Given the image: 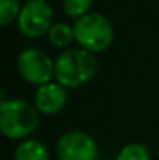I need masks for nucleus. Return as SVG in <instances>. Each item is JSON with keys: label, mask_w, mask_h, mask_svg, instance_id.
<instances>
[{"label": "nucleus", "mask_w": 159, "mask_h": 160, "mask_svg": "<svg viewBox=\"0 0 159 160\" xmlns=\"http://www.w3.org/2000/svg\"><path fill=\"white\" fill-rule=\"evenodd\" d=\"M59 160H97L98 146L95 140L84 132H67L56 145Z\"/></svg>", "instance_id": "423d86ee"}, {"label": "nucleus", "mask_w": 159, "mask_h": 160, "mask_svg": "<svg viewBox=\"0 0 159 160\" xmlns=\"http://www.w3.org/2000/svg\"><path fill=\"white\" fill-rule=\"evenodd\" d=\"M97 73V59L84 48H70L58 56L55 76L62 87L75 89L91 81Z\"/></svg>", "instance_id": "f257e3e1"}, {"label": "nucleus", "mask_w": 159, "mask_h": 160, "mask_svg": "<svg viewBox=\"0 0 159 160\" xmlns=\"http://www.w3.org/2000/svg\"><path fill=\"white\" fill-rule=\"evenodd\" d=\"M16 160H49L50 154L44 143L38 140H25L22 142L14 152Z\"/></svg>", "instance_id": "6e6552de"}, {"label": "nucleus", "mask_w": 159, "mask_h": 160, "mask_svg": "<svg viewBox=\"0 0 159 160\" xmlns=\"http://www.w3.org/2000/svg\"><path fill=\"white\" fill-rule=\"evenodd\" d=\"M19 0H0V23L5 27L19 17Z\"/></svg>", "instance_id": "f8f14e48"}, {"label": "nucleus", "mask_w": 159, "mask_h": 160, "mask_svg": "<svg viewBox=\"0 0 159 160\" xmlns=\"http://www.w3.org/2000/svg\"><path fill=\"white\" fill-rule=\"evenodd\" d=\"M64 11L69 17H73L75 20L89 14V8L92 6V0H62Z\"/></svg>", "instance_id": "9b49d317"}, {"label": "nucleus", "mask_w": 159, "mask_h": 160, "mask_svg": "<svg viewBox=\"0 0 159 160\" xmlns=\"http://www.w3.org/2000/svg\"><path fill=\"white\" fill-rule=\"evenodd\" d=\"M27 2H31V0H27Z\"/></svg>", "instance_id": "ddd939ff"}, {"label": "nucleus", "mask_w": 159, "mask_h": 160, "mask_svg": "<svg viewBox=\"0 0 159 160\" xmlns=\"http://www.w3.org/2000/svg\"><path fill=\"white\" fill-rule=\"evenodd\" d=\"M39 126L38 109L22 100H2L0 129L8 138H24Z\"/></svg>", "instance_id": "f03ea898"}, {"label": "nucleus", "mask_w": 159, "mask_h": 160, "mask_svg": "<svg viewBox=\"0 0 159 160\" xmlns=\"http://www.w3.org/2000/svg\"><path fill=\"white\" fill-rule=\"evenodd\" d=\"M77 42L87 52H103L114 39L112 23L103 14L89 12L73 23Z\"/></svg>", "instance_id": "7ed1b4c3"}, {"label": "nucleus", "mask_w": 159, "mask_h": 160, "mask_svg": "<svg viewBox=\"0 0 159 160\" xmlns=\"http://www.w3.org/2000/svg\"><path fill=\"white\" fill-rule=\"evenodd\" d=\"M66 101H67L66 87H62L59 82H49L45 86H41L34 95L36 109L45 115L58 113L66 106Z\"/></svg>", "instance_id": "0eeeda50"}, {"label": "nucleus", "mask_w": 159, "mask_h": 160, "mask_svg": "<svg viewBox=\"0 0 159 160\" xmlns=\"http://www.w3.org/2000/svg\"><path fill=\"white\" fill-rule=\"evenodd\" d=\"M17 20L22 34L27 38H39L53 27V9L47 0H31L20 9Z\"/></svg>", "instance_id": "20e7f679"}, {"label": "nucleus", "mask_w": 159, "mask_h": 160, "mask_svg": "<svg viewBox=\"0 0 159 160\" xmlns=\"http://www.w3.org/2000/svg\"><path fill=\"white\" fill-rule=\"evenodd\" d=\"M17 67L20 75L34 86H45L50 82L55 73V64L50 56L38 50V48H27L17 58Z\"/></svg>", "instance_id": "39448f33"}, {"label": "nucleus", "mask_w": 159, "mask_h": 160, "mask_svg": "<svg viewBox=\"0 0 159 160\" xmlns=\"http://www.w3.org/2000/svg\"><path fill=\"white\" fill-rule=\"evenodd\" d=\"M115 160H151V156L144 145L131 143L120 149Z\"/></svg>", "instance_id": "9d476101"}, {"label": "nucleus", "mask_w": 159, "mask_h": 160, "mask_svg": "<svg viewBox=\"0 0 159 160\" xmlns=\"http://www.w3.org/2000/svg\"><path fill=\"white\" fill-rule=\"evenodd\" d=\"M49 39L56 47H67L75 39L73 27L67 23H55L49 31Z\"/></svg>", "instance_id": "1a4fd4ad"}]
</instances>
